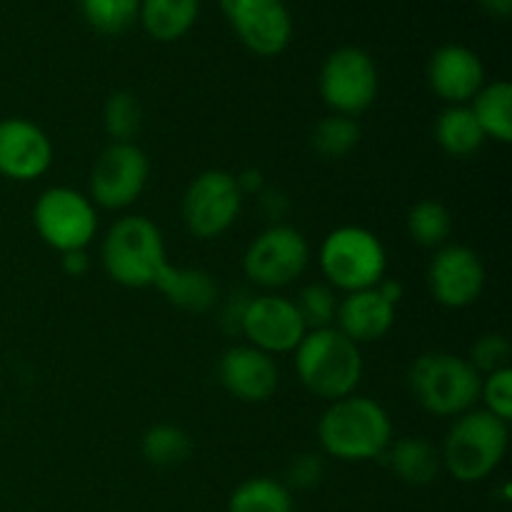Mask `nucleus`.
<instances>
[{
    "label": "nucleus",
    "instance_id": "1",
    "mask_svg": "<svg viewBox=\"0 0 512 512\" xmlns=\"http://www.w3.org/2000/svg\"><path fill=\"white\" fill-rule=\"evenodd\" d=\"M318 440L330 458L365 463L383 458L393 443V423L378 400L353 393L330 403L320 415Z\"/></svg>",
    "mask_w": 512,
    "mask_h": 512
},
{
    "label": "nucleus",
    "instance_id": "2",
    "mask_svg": "<svg viewBox=\"0 0 512 512\" xmlns=\"http://www.w3.org/2000/svg\"><path fill=\"white\" fill-rule=\"evenodd\" d=\"M295 353V373L308 393L335 403L358 390L363 378L360 345L345 338L338 328L308 330Z\"/></svg>",
    "mask_w": 512,
    "mask_h": 512
},
{
    "label": "nucleus",
    "instance_id": "3",
    "mask_svg": "<svg viewBox=\"0 0 512 512\" xmlns=\"http://www.w3.org/2000/svg\"><path fill=\"white\" fill-rule=\"evenodd\" d=\"M100 263L108 278L123 288H153L168 265L163 233L145 215H125L105 233Z\"/></svg>",
    "mask_w": 512,
    "mask_h": 512
},
{
    "label": "nucleus",
    "instance_id": "4",
    "mask_svg": "<svg viewBox=\"0 0 512 512\" xmlns=\"http://www.w3.org/2000/svg\"><path fill=\"white\" fill-rule=\"evenodd\" d=\"M508 423L488 410H468L458 415L445 435L440 460L458 483H480L490 478L508 453Z\"/></svg>",
    "mask_w": 512,
    "mask_h": 512
},
{
    "label": "nucleus",
    "instance_id": "5",
    "mask_svg": "<svg viewBox=\"0 0 512 512\" xmlns=\"http://www.w3.org/2000/svg\"><path fill=\"white\" fill-rule=\"evenodd\" d=\"M410 390L425 413L435 418H458L480 400V375L468 358L445 350L423 353L410 368Z\"/></svg>",
    "mask_w": 512,
    "mask_h": 512
},
{
    "label": "nucleus",
    "instance_id": "6",
    "mask_svg": "<svg viewBox=\"0 0 512 512\" xmlns=\"http://www.w3.org/2000/svg\"><path fill=\"white\" fill-rule=\"evenodd\" d=\"M318 258L330 288L345 293L375 288L388 270V255L380 238L360 225L335 228L320 245Z\"/></svg>",
    "mask_w": 512,
    "mask_h": 512
},
{
    "label": "nucleus",
    "instance_id": "7",
    "mask_svg": "<svg viewBox=\"0 0 512 512\" xmlns=\"http://www.w3.org/2000/svg\"><path fill=\"white\" fill-rule=\"evenodd\" d=\"M380 75L373 55L358 45L333 50L320 65L318 90L333 113L360 115L378 98Z\"/></svg>",
    "mask_w": 512,
    "mask_h": 512
},
{
    "label": "nucleus",
    "instance_id": "8",
    "mask_svg": "<svg viewBox=\"0 0 512 512\" xmlns=\"http://www.w3.org/2000/svg\"><path fill=\"white\" fill-rule=\"evenodd\" d=\"M33 225L43 243L63 255L88 248L98 233V213L88 195L58 185L35 200Z\"/></svg>",
    "mask_w": 512,
    "mask_h": 512
},
{
    "label": "nucleus",
    "instance_id": "9",
    "mask_svg": "<svg viewBox=\"0 0 512 512\" xmlns=\"http://www.w3.org/2000/svg\"><path fill=\"white\" fill-rule=\"evenodd\" d=\"M310 263V245L298 228L275 223L265 228L243 255L245 278L260 288L278 290L295 283Z\"/></svg>",
    "mask_w": 512,
    "mask_h": 512
},
{
    "label": "nucleus",
    "instance_id": "10",
    "mask_svg": "<svg viewBox=\"0 0 512 512\" xmlns=\"http://www.w3.org/2000/svg\"><path fill=\"white\" fill-rule=\"evenodd\" d=\"M245 195L228 170H203L183 195V223L190 235L213 240L233 228L243 210Z\"/></svg>",
    "mask_w": 512,
    "mask_h": 512
},
{
    "label": "nucleus",
    "instance_id": "11",
    "mask_svg": "<svg viewBox=\"0 0 512 512\" xmlns=\"http://www.w3.org/2000/svg\"><path fill=\"white\" fill-rule=\"evenodd\" d=\"M148 155L135 143H110L90 170V203L105 210H125L148 185Z\"/></svg>",
    "mask_w": 512,
    "mask_h": 512
},
{
    "label": "nucleus",
    "instance_id": "12",
    "mask_svg": "<svg viewBox=\"0 0 512 512\" xmlns=\"http://www.w3.org/2000/svg\"><path fill=\"white\" fill-rule=\"evenodd\" d=\"M220 8L240 43L260 58H275L293 40V15L285 0H228Z\"/></svg>",
    "mask_w": 512,
    "mask_h": 512
},
{
    "label": "nucleus",
    "instance_id": "13",
    "mask_svg": "<svg viewBox=\"0 0 512 512\" xmlns=\"http://www.w3.org/2000/svg\"><path fill=\"white\" fill-rule=\"evenodd\" d=\"M305 333L308 328L295 308V300L273 293L250 298L240 323V335L248 340V345L268 355L293 353Z\"/></svg>",
    "mask_w": 512,
    "mask_h": 512
},
{
    "label": "nucleus",
    "instance_id": "14",
    "mask_svg": "<svg viewBox=\"0 0 512 512\" xmlns=\"http://www.w3.org/2000/svg\"><path fill=\"white\" fill-rule=\"evenodd\" d=\"M428 288L443 308H468L483 295L485 265L468 245L448 243L435 250L428 265Z\"/></svg>",
    "mask_w": 512,
    "mask_h": 512
},
{
    "label": "nucleus",
    "instance_id": "15",
    "mask_svg": "<svg viewBox=\"0 0 512 512\" xmlns=\"http://www.w3.org/2000/svg\"><path fill=\"white\" fill-rule=\"evenodd\" d=\"M53 165V143L40 125L28 118L0 120V175L30 183Z\"/></svg>",
    "mask_w": 512,
    "mask_h": 512
},
{
    "label": "nucleus",
    "instance_id": "16",
    "mask_svg": "<svg viewBox=\"0 0 512 512\" xmlns=\"http://www.w3.org/2000/svg\"><path fill=\"white\" fill-rule=\"evenodd\" d=\"M428 83L448 105H468L485 85V65L468 45L445 43L430 55Z\"/></svg>",
    "mask_w": 512,
    "mask_h": 512
},
{
    "label": "nucleus",
    "instance_id": "17",
    "mask_svg": "<svg viewBox=\"0 0 512 512\" xmlns=\"http://www.w3.org/2000/svg\"><path fill=\"white\" fill-rule=\"evenodd\" d=\"M218 378L233 398L243 403H265L278 390L280 370L273 355L245 343L225 350L218 363Z\"/></svg>",
    "mask_w": 512,
    "mask_h": 512
},
{
    "label": "nucleus",
    "instance_id": "18",
    "mask_svg": "<svg viewBox=\"0 0 512 512\" xmlns=\"http://www.w3.org/2000/svg\"><path fill=\"white\" fill-rule=\"evenodd\" d=\"M395 305H390L375 288L345 293L335 310V328L355 345L378 343L393 330Z\"/></svg>",
    "mask_w": 512,
    "mask_h": 512
},
{
    "label": "nucleus",
    "instance_id": "19",
    "mask_svg": "<svg viewBox=\"0 0 512 512\" xmlns=\"http://www.w3.org/2000/svg\"><path fill=\"white\" fill-rule=\"evenodd\" d=\"M153 288L160 290L170 305L185 313H205L218 303V283L203 268L168 263L155 278Z\"/></svg>",
    "mask_w": 512,
    "mask_h": 512
},
{
    "label": "nucleus",
    "instance_id": "20",
    "mask_svg": "<svg viewBox=\"0 0 512 512\" xmlns=\"http://www.w3.org/2000/svg\"><path fill=\"white\" fill-rule=\"evenodd\" d=\"M203 0H140L138 23L158 43L185 38L198 23Z\"/></svg>",
    "mask_w": 512,
    "mask_h": 512
},
{
    "label": "nucleus",
    "instance_id": "21",
    "mask_svg": "<svg viewBox=\"0 0 512 512\" xmlns=\"http://www.w3.org/2000/svg\"><path fill=\"white\" fill-rule=\"evenodd\" d=\"M383 458H388L390 470L413 488H425L433 483L443 470L440 450L425 438H400L388 445Z\"/></svg>",
    "mask_w": 512,
    "mask_h": 512
},
{
    "label": "nucleus",
    "instance_id": "22",
    "mask_svg": "<svg viewBox=\"0 0 512 512\" xmlns=\"http://www.w3.org/2000/svg\"><path fill=\"white\" fill-rule=\"evenodd\" d=\"M433 135L435 143L453 158H470L488 140L468 105H448L435 120Z\"/></svg>",
    "mask_w": 512,
    "mask_h": 512
},
{
    "label": "nucleus",
    "instance_id": "23",
    "mask_svg": "<svg viewBox=\"0 0 512 512\" xmlns=\"http://www.w3.org/2000/svg\"><path fill=\"white\" fill-rule=\"evenodd\" d=\"M485 138L508 145L512 140V85L508 80H493L478 90L468 103Z\"/></svg>",
    "mask_w": 512,
    "mask_h": 512
},
{
    "label": "nucleus",
    "instance_id": "24",
    "mask_svg": "<svg viewBox=\"0 0 512 512\" xmlns=\"http://www.w3.org/2000/svg\"><path fill=\"white\" fill-rule=\"evenodd\" d=\"M228 512H293V493L273 478H248L230 493Z\"/></svg>",
    "mask_w": 512,
    "mask_h": 512
},
{
    "label": "nucleus",
    "instance_id": "25",
    "mask_svg": "<svg viewBox=\"0 0 512 512\" xmlns=\"http://www.w3.org/2000/svg\"><path fill=\"white\" fill-rule=\"evenodd\" d=\"M450 233H453V215L440 200L425 198L410 208L408 235L420 248H443L448 245Z\"/></svg>",
    "mask_w": 512,
    "mask_h": 512
},
{
    "label": "nucleus",
    "instance_id": "26",
    "mask_svg": "<svg viewBox=\"0 0 512 512\" xmlns=\"http://www.w3.org/2000/svg\"><path fill=\"white\" fill-rule=\"evenodd\" d=\"M360 138H363V133H360L358 120L350 118V115L330 113L323 120H318V125L310 133V145L320 158L340 160L358 148Z\"/></svg>",
    "mask_w": 512,
    "mask_h": 512
},
{
    "label": "nucleus",
    "instance_id": "27",
    "mask_svg": "<svg viewBox=\"0 0 512 512\" xmlns=\"http://www.w3.org/2000/svg\"><path fill=\"white\" fill-rule=\"evenodd\" d=\"M190 448H193L190 435L173 423L153 425L145 430L143 440H140V453H143L145 463L155 465V468H175V465L185 463Z\"/></svg>",
    "mask_w": 512,
    "mask_h": 512
},
{
    "label": "nucleus",
    "instance_id": "28",
    "mask_svg": "<svg viewBox=\"0 0 512 512\" xmlns=\"http://www.w3.org/2000/svg\"><path fill=\"white\" fill-rule=\"evenodd\" d=\"M85 23L100 35H123L138 23L140 0H80Z\"/></svg>",
    "mask_w": 512,
    "mask_h": 512
},
{
    "label": "nucleus",
    "instance_id": "29",
    "mask_svg": "<svg viewBox=\"0 0 512 512\" xmlns=\"http://www.w3.org/2000/svg\"><path fill=\"white\" fill-rule=\"evenodd\" d=\"M143 125V105L130 90H118L103 105V128L113 143H133Z\"/></svg>",
    "mask_w": 512,
    "mask_h": 512
},
{
    "label": "nucleus",
    "instance_id": "30",
    "mask_svg": "<svg viewBox=\"0 0 512 512\" xmlns=\"http://www.w3.org/2000/svg\"><path fill=\"white\" fill-rule=\"evenodd\" d=\"M300 318H303L308 330H323L335 325V310H338V298L328 283H310L295 298Z\"/></svg>",
    "mask_w": 512,
    "mask_h": 512
},
{
    "label": "nucleus",
    "instance_id": "31",
    "mask_svg": "<svg viewBox=\"0 0 512 512\" xmlns=\"http://www.w3.org/2000/svg\"><path fill=\"white\" fill-rule=\"evenodd\" d=\"M468 363L473 365L480 378L498 370L510 368V340L503 333H485L470 345Z\"/></svg>",
    "mask_w": 512,
    "mask_h": 512
},
{
    "label": "nucleus",
    "instance_id": "32",
    "mask_svg": "<svg viewBox=\"0 0 512 512\" xmlns=\"http://www.w3.org/2000/svg\"><path fill=\"white\" fill-rule=\"evenodd\" d=\"M480 400L485 408L495 418L510 423L512 418V370H498L480 380Z\"/></svg>",
    "mask_w": 512,
    "mask_h": 512
},
{
    "label": "nucleus",
    "instance_id": "33",
    "mask_svg": "<svg viewBox=\"0 0 512 512\" xmlns=\"http://www.w3.org/2000/svg\"><path fill=\"white\" fill-rule=\"evenodd\" d=\"M325 463L320 455L303 453L290 460L285 470V488L288 490H313L323 483Z\"/></svg>",
    "mask_w": 512,
    "mask_h": 512
},
{
    "label": "nucleus",
    "instance_id": "34",
    "mask_svg": "<svg viewBox=\"0 0 512 512\" xmlns=\"http://www.w3.org/2000/svg\"><path fill=\"white\" fill-rule=\"evenodd\" d=\"M250 298H253V295H248V293L230 295V300L225 303L223 313H220V325L225 328V333L240 335V323H243V315H245V308H248Z\"/></svg>",
    "mask_w": 512,
    "mask_h": 512
},
{
    "label": "nucleus",
    "instance_id": "35",
    "mask_svg": "<svg viewBox=\"0 0 512 512\" xmlns=\"http://www.w3.org/2000/svg\"><path fill=\"white\" fill-rule=\"evenodd\" d=\"M90 268V258L85 250H70V253H63V270L70 278H83Z\"/></svg>",
    "mask_w": 512,
    "mask_h": 512
},
{
    "label": "nucleus",
    "instance_id": "36",
    "mask_svg": "<svg viewBox=\"0 0 512 512\" xmlns=\"http://www.w3.org/2000/svg\"><path fill=\"white\" fill-rule=\"evenodd\" d=\"M235 180H238V188L243 195L263 193V175H260V170H243L240 175H235Z\"/></svg>",
    "mask_w": 512,
    "mask_h": 512
},
{
    "label": "nucleus",
    "instance_id": "37",
    "mask_svg": "<svg viewBox=\"0 0 512 512\" xmlns=\"http://www.w3.org/2000/svg\"><path fill=\"white\" fill-rule=\"evenodd\" d=\"M375 290H378V293L383 295L390 305H398L400 300H403V283H400V280L383 278L378 285H375Z\"/></svg>",
    "mask_w": 512,
    "mask_h": 512
},
{
    "label": "nucleus",
    "instance_id": "38",
    "mask_svg": "<svg viewBox=\"0 0 512 512\" xmlns=\"http://www.w3.org/2000/svg\"><path fill=\"white\" fill-rule=\"evenodd\" d=\"M480 8L490 15V18L508 20L512 13V0H478Z\"/></svg>",
    "mask_w": 512,
    "mask_h": 512
},
{
    "label": "nucleus",
    "instance_id": "39",
    "mask_svg": "<svg viewBox=\"0 0 512 512\" xmlns=\"http://www.w3.org/2000/svg\"><path fill=\"white\" fill-rule=\"evenodd\" d=\"M220 3H228V0H220Z\"/></svg>",
    "mask_w": 512,
    "mask_h": 512
}]
</instances>
